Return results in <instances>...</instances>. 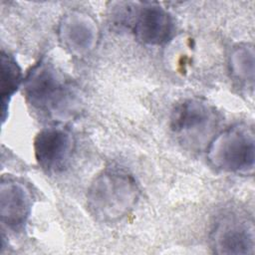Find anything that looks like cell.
I'll return each mask as SVG.
<instances>
[{
  "instance_id": "cell-4",
  "label": "cell",
  "mask_w": 255,
  "mask_h": 255,
  "mask_svg": "<svg viewBox=\"0 0 255 255\" xmlns=\"http://www.w3.org/2000/svg\"><path fill=\"white\" fill-rule=\"evenodd\" d=\"M219 115L213 106L197 98L177 103L170 115L169 126L181 143L191 149L207 147L217 133Z\"/></svg>"
},
{
  "instance_id": "cell-3",
  "label": "cell",
  "mask_w": 255,
  "mask_h": 255,
  "mask_svg": "<svg viewBox=\"0 0 255 255\" xmlns=\"http://www.w3.org/2000/svg\"><path fill=\"white\" fill-rule=\"evenodd\" d=\"M206 157L216 169L252 175L255 163V132L252 125L237 123L217 132L206 147Z\"/></svg>"
},
{
  "instance_id": "cell-6",
  "label": "cell",
  "mask_w": 255,
  "mask_h": 255,
  "mask_svg": "<svg viewBox=\"0 0 255 255\" xmlns=\"http://www.w3.org/2000/svg\"><path fill=\"white\" fill-rule=\"evenodd\" d=\"M75 147L72 132L62 127H49L41 129L33 142L38 164L48 172L62 170L69 162Z\"/></svg>"
},
{
  "instance_id": "cell-11",
  "label": "cell",
  "mask_w": 255,
  "mask_h": 255,
  "mask_svg": "<svg viewBox=\"0 0 255 255\" xmlns=\"http://www.w3.org/2000/svg\"><path fill=\"white\" fill-rule=\"evenodd\" d=\"M230 71L240 82L253 84L254 79V48L244 44L235 48L230 55Z\"/></svg>"
},
{
  "instance_id": "cell-9",
  "label": "cell",
  "mask_w": 255,
  "mask_h": 255,
  "mask_svg": "<svg viewBox=\"0 0 255 255\" xmlns=\"http://www.w3.org/2000/svg\"><path fill=\"white\" fill-rule=\"evenodd\" d=\"M32 206L29 189L21 181L2 178L0 187L1 221L10 229L18 230L26 223Z\"/></svg>"
},
{
  "instance_id": "cell-8",
  "label": "cell",
  "mask_w": 255,
  "mask_h": 255,
  "mask_svg": "<svg viewBox=\"0 0 255 255\" xmlns=\"http://www.w3.org/2000/svg\"><path fill=\"white\" fill-rule=\"evenodd\" d=\"M59 37L63 46L73 55H88L97 46L99 30L95 21L86 13L71 11L59 26Z\"/></svg>"
},
{
  "instance_id": "cell-2",
  "label": "cell",
  "mask_w": 255,
  "mask_h": 255,
  "mask_svg": "<svg viewBox=\"0 0 255 255\" xmlns=\"http://www.w3.org/2000/svg\"><path fill=\"white\" fill-rule=\"evenodd\" d=\"M139 195L134 177L121 168H108L92 181L87 192V206L100 222H115L133 208Z\"/></svg>"
},
{
  "instance_id": "cell-1",
  "label": "cell",
  "mask_w": 255,
  "mask_h": 255,
  "mask_svg": "<svg viewBox=\"0 0 255 255\" xmlns=\"http://www.w3.org/2000/svg\"><path fill=\"white\" fill-rule=\"evenodd\" d=\"M23 93L34 110L55 121L72 119L80 110L76 86L46 60H40L28 72L23 81Z\"/></svg>"
},
{
  "instance_id": "cell-5",
  "label": "cell",
  "mask_w": 255,
  "mask_h": 255,
  "mask_svg": "<svg viewBox=\"0 0 255 255\" xmlns=\"http://www.w3.org/2000/svg\"><path fill=\"white\" fill-rule=\"evenodd\" d=\"M210 239L218 254L252 255L255 249L254 221L246 213L228 211L215 222Z\"/></svg>"
},
{
  "instance_id": "cell-7",
  "label": "cell",
  "mask_w": 255,
  "mask_h": 255,
  "mask_svg": "<svg viewBox=\"0 0 255 255\" xmlns=\"http://www.w3.org/2000/svg\"><path fill=\"white\" fill-rule=\"evenodd\" d=\"M133 33L137 40L150 46L165 43L172 33V19L170 14L159 4L144 2L135 4V11L131 9Z\"/></svg>"
},
{
  "instance_id": "cell-10",
  "label": "cell",
  "mask_w": 255,
  "mask_h": 255,
  "mask_svg": "<svg viewBox=\"0 0 255 255\" xmlns=\"http://www.w3.org/2000/svg\"><path fill=\"white\" fill-rule=\"evenodd\" d=\"M21 69L16 60L10 54L1 52V104L2 121L6 119L8 103L23 82Z\"/></svg>"
}]
</instances>
